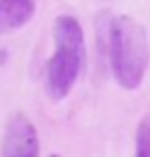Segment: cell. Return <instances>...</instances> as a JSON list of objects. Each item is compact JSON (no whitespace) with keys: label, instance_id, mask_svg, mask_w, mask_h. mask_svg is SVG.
Here are the masks:
<instances>
[{"label":"cell","instance_id":"4","mask_svg":"<svg viewBox=\"0 0 150 157\" xmlns=\"http://www.w3.org/2000/svg\"><path fill=\"white\" fill-rule=\"evenodd\" d=\"M54 47H66V49H73L78 54H85L87 56V45H85V33L80 21L71 14H61L54 19Z\"/></svg>","mask_w":150,"mask_h":157},{"label":"cell","instance_id":"7","mask_svg":"<svg viewBox=\"0 0 150 157\" xmlns=\"http://www.w3.org/2000/svg\"><path fill=\"white\" fill-rule=\"evenodd\" d=\"M49 157H59V155H49Z\"/></svg>","mask_w":150,"mask_h":157},{"label":"cell","instance_id":"1","mask_svg":"<svg viewBox=\"0 0 150 157\" xmlns=\"http://www.w3.org/2000/svg\"><path fill=\"white\" fill-rule=\"evenodd\" d=\"M110 71L117 85L134 92L143 85L150 59V42L145 28L131 17H115L108 26Z\"/></svg>","mask_w":150,"mask_h":157},{"label":"cell","instance_id":"6","mask_svg":"<svg viewBox=\"0 0 150 157\" xmlns=\"http://www.w3.org/2000/svg\"><path fill=\"white\" fill-rule=\"evenodd\" d=\"M136 157H150V113L136 127Z\"/></svg>","mask_w":150,"mask_h":157},{"label":"cell","instance_id":"2","mask_svg":"<svg viewBox=\"0 0 150 157\" xmlns=\"http://www.w3.org/2000/svg\"><path fill=\"white\" fill-rule=\"evenodd\" d=\"M87 63L85 54H78L66 47H54V54L47 59L45 68V87L52 101H61L71 94L75 80Z\"/></svg>","mask_w":150,"mask_h":157},{"label":"cell","instance_id":"5","mask_svg":"<svg viewBox=\"0 0 150 157\" xmlns=\"http://www.w3.org/2000/svg\"><path fill=\"white\" fill-rule=\"evenodd\" d=\"M35 14V0H0V33L26 26Z\"/></svg>","mask_w":150,"mask_h":157},{"label":"cell","instance_id":"3","mask_svg":"<svg viewBox=\"0 0 150 157\" xmlns=\"http://www.w3.org/2000/svg\"><path fill=\"white\" fill-rule=\"evenodd\" d=\"M0 157H40V138L28 115H10L0 143Z\"/></svg>","mask_w":150,"mask_h":157}]
</instances>
